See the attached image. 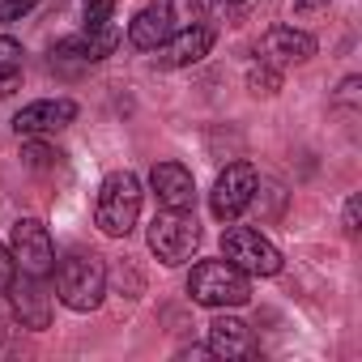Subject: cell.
I'll list each match as a JSON object with an SVG mask.
<instances>
[{"mask_svg": "<svg viewBox=\"0 0 362 362\" xmlns=\"http://www.w3.org/2000/svg\"><path fill=\"white\" fill-rule=\"evenodd\" d=\"M52 273H56V298L69 311L90 315V311L103 307V298H107V264H103V256H94V252H69Z\"/></svg>", "mask_w": 362, "mask_h": 362, "instance_id": "cell-1", "label": "cell"}, {"mask_svg": "<svg viewBox=\"0 0 362 362\" xmlns=\"http://www.w3.org/2000/svg\"><path fill=\"white\" fill-rule=\"evenodd\" d=\"M141 179L132 170H111L98 184V201H94V226L107 239H128V230L141 218Z\"/></svg>", "mask_w": 362, "mask_h": 362, "instance_id": "cell-2", "label": "cell"}, {"mask_svg": "<svg viewBox=\"0 0 362 362\" xmlns=\"http://www.w3.org/2000/svg\"><path fill=\"white\" fill-rule=\"evenodd\" d=\"M188 294H192V303L214 307V311L243 307V303L252 298V277L239 273L226 256H222V260H201V264H192V273H188Z\"/></svg>", "mask_w": 362, "mask_h": 362, "instance_id": "cell-3", "label": "cell"}, {"mask_svg": "<svg viewBox=\"0 0 362 362\" xmlns=\"http://www.w3.org/2000/svg\"><path fill=\"white\" fill-rule=\"evenodd\" d=\"M149 252L162 260V264H188L192 260V252L201 247V226H197V218L192 214H179V209H162V214H153V222H149Z\"/></svg>", "mask_w": 362, "mask_h": 362, "instance_id": "cell-4", "label": "cell"}, {"mask_svg": "<svg viewBox=\"0 0 362 362\" xmlns=\"http://www.w3.org/2000/svg\"><path fill=\"white\" fill-rule=\"evenodd\" d=\"M222 256L247 277H277L281 273V252L252 226H230L222 235Z\"/></svg>", "mask_w": 362, "mask_h": 362, "instance_id": "cell-5", "label": "cell"}, {"mask_svg": "<svg viewBox=\"0 0 362 362\" xmlns=\"http://www.w3.org/2000/svg\"><path fill=\"white\" fill-rule=\"evenodd\" d=\"M256 192H260V170L252 162H230L218 175L214 192H209V209H214L218 222H235V218L247 214V205L256 201Z\"/></svg>", "mask_w": 362, "mask_h": 362, "instance_id": "cell-6", "label": "cell"}, {"mask_svg": "<svg viewBox=\"0 0 362 362\" xmlns=\"http://www.w3.org/2000/svg\"><path fill=\"white\" fill-rule=\"evenodd\" d=\"M9 256H13V269L35 273V277H47V273L56 269L52 230H47L39 218H18L13 230H9Z\"/></svg>", "mask_w": 362, "mask_h": 362, "instance_id": "cell-7", "label": "cell"}, {"mask_svg": "<svg viewBox=\"0 0 362 362\" xmlns=\"http://www.w3.org/2000/svg\"><path fill=\"white\" fill-rule=\"evenodd\" d=\"M5 294H9L13 320H18L22 328H35V332H43V328L52 324V294H47L43 277L13 269V277H9V286H5Z\"/></svg>", "mask_w": 362, "mask_h": 362, "instance_id": "cell-8", "label": "cell"}, {"mask_svg": "<svg viewBox=\"0 0 362 362\" xmlns=\"http://www.w3.org/2000/svg\"><path fill=\"white\" fill-rule=\"evenodd\" d=\"M149 192L158 201V209H179V214H192L197 205V179L184 162H158L149 170Z\"/></svg>", "mask_w": 362, "mask_h": 362, "instance_id": "cell-9", "label": "cell"}, {"mask_svg": "<svg viewBox=\"0 0 362 362\" xmlns=\"http://www.w3.org/2000/svg\"><path fill=\"white\" fill-rule=\"evenodd\" d=\"M73 119H77V103L73 98H39V103H26L13 115V132L18 136H56Z\"/></svg>", "mask_w": 362, "mask_h": 362, "instance_id": "cell-10", "label": "cell"}, {"mask_svg": "<svg viewBox=\"0 0 362 362\" xmlns=\"http://www.w3.org/2000/svg\"><path fill=\"white\" fill-rule=\"evenodd\" d=\"M209 47H214V30L209 26H188V30H175L162 47H153L158 52L153 60H158V69H192L209 56Z\"/></svg>", "mask_w": 362, "mask_h": 362, "instance_id": "cell-11", "label": "cell"}, {"mask_svg": "<svg viewBox=\"0 0 362 362\" xmlns=\"http://www.w3.org/2000/svg\"><path fill=\"white\" fill-rule=\"evenodd\" d=\"M175 35V0H149V5L132 18L128 26V43L136 52H153Z\"/></svg>", "mask_w": 362, "mask_h": 362, "instance_id": "cell-12", "label": "cell"}, {"mask_svg": "<svg viewBox=\"0 0 362 362\" xmlns=\"http://www.w3.org/2000/svg\"><path fill=\"white\" fill-rule=\"evenodd\" d=\"M209 354L214 358H252L256 354V341H252V328L239 320V315H214L209 320Z\"/></svg>", "mask_w": 362, "mask_h": 362, "instance_id": "cell-13", "label": "cell"}, {"mask_svg": "<svg viewBox=\"0 0 362 362\" xmlns=\"http://www.w3.org/2000/svg\"><path fill=\"white\" fill-rule=\"evenodd\" d=\"M315 56V35L298 26H273L264 35V60L269 64H303Z\"/></svg>", "mask_w": 362, "mask_h": 362, "instance_id": "cell-14", "label": "cell"}, {"mask_svg": "<svg viewBox=\"0 0 362 362\" xmlns=\"http://www.w3.org/2000/svg\"><path fill=\"white\" fill-rule=\"evenodd\" d=\"M115 47H119V30H115V26H107V30H81V35H73V39H60L52 56L90 60V64H94V60H107Z\"/></svg>", "mask_w": 362, "mask_h": 362, "instance_id": "cell-15", "label": "cell"}, {"mask_svg": "<svg viewBox=\"0 0 362 362\" xmlns=\"http://www.w3.org/2000/svg\"><path fill=\"white\" fill-rule=\"evenodd\" d=\"M18 81H22V43L0 35V98L13 94Z\"/></svg>", "mask_w": 362, "mask_h": 362, "instance_id": "cell-16", "label": "cell"}, {"mask_svg": "<svg viewBox=\"0 0 362 362\" xmlns=\"http://www.w3.org/2000/svg\"><path fill=\"white\" fill-rule=\"evenodd\" d=\"M22 158H26V166H30V170H52V166H64V153H60V149H52L43 136H26Z\"/></svg>", "mask_w": 362, "mask_h": 362, "instance_id": "cell-17", "label": "cell"}, {"mask_svg": "<svg viewBox=\"0 0 362 362\" xmlns=\"http://www.w3.org/2000/svg\"><path fill=\"white\" fill-rule=\"evenodd\" d=\"M247 90H252V94H277V90H281L277 64H269V60L252 64V69H247Z\"/></svg>", "mask_w": 362, "mask_h": 362, "instance_id": "cell-18", "label": "cell"}, {"mask_svg": "<svg viewBox=\"0 0 362 362\" xmlns=\"http://www.w3.org/2000/svg\"><path fill=\"white\" fill-rule=\"evenodd\" d=\"M115 22V0H86V26L81 30H107Z\"/></svg>", "mask_w": 362, "mask_h": 362, "instance_id": "cell-19", "label": "cell"}, {"mask_svg": "<svg viewBox=\"0 0 362 362\" xmlns=\"http://www.w3.org/2000/svg\"><path fill=\"white\" fill-rule=\"evenodd\" d=\"M35 5H39V0H0V22H18V18H26Z\"/></svg>", "mask_w": 362, "mask_h": 362, "instance_id": "cell-20", "label": "cell"}, {"mask_svg": "<svg viewBox=\"0 0 362 362\" xmlns=\"http://www.w3.org/2000/svg\"><path fill=\"white\" fill-rule=\"evenodd\" d=\"M358 222H362V197L354 192V197L345 201V214H341V226H345V235H358Z\"/></svg>", "mask_w": 362, "mask_h": 362, "instance_id": "cell-21", "label": "cell"}, {"mask_svg": "<svg viewBox=\"0 0 362 362\" xmlns=\"http://www.w3.org/2000/svg\"><path fill=\"white\" fill-rule=\"evenodd\" d=\"M358 90H362V77H345L341 90H337V107H354L358 103Z\"/></svg>", "mask_w": 362, "mask_h": 362, "instance_id": "cell-22", "label": "cell"}, {"mask_svg": "<svg viewBox=\"0 0 362 362\" xmlns=\"http://www.w3.org/2000/svg\"><path fill=\"white\" fill-rule=\"evenodd\" d=\"M332 0H294V13L298 18H311V13H328Z\"/></svg>", "mask_w": 362, "mask_h": 362, "instance_id": "cell-23", "label": "cell"}, {"mask_svg": "<svg viewBox=\"0 0 362 362\" xmlns=\"http://www.w3.org/2000/svg\"><path fill=\"white\" fill-rule=\"evenodd\" d=\"M9 277H13V256H9V247H5V243H0V294H5Z\"/></svg>", "mask_w": 362, "mask_h": 362, "instance_id": "cell-24", "label": "cell"}, {"mask_svg": "<svg viewBox=\"0 0 362 362\" xmlns=\"http://www.w3.org/2000/svg\"><path fill=\"white\" fill-rule=\"evenodd\" d=\"M218 5H243V0H218Z\"/></svg>", "mask_w": 362, "mask_h": 362, "instance_id": "cell-25", "label": "cell"}]
</instances>
